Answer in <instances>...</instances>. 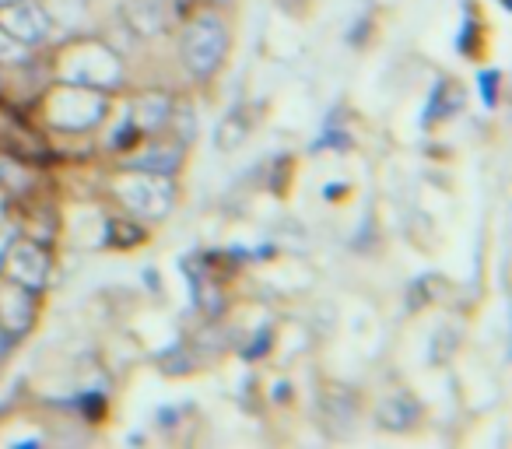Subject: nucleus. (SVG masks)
Returning a JSON list of instances; mask_svg holds the SVG:
<instances>
[{
  "label": "nucleus",
  "mask_w": 512,
  "mask_h": 449,
  "mask_svg": "<svg viewBox=\"0 0 512 449\" xmlns=\"http://www.w3.org/2000/svg\"><path fill=\"white\" fill-rule=\"evenodd\" d=\"M179 53L183 64L193 78H211L228 57V25L214 11H197L190 22L183 25L179 36Z\"/></svg>",
  "instance_id": "1"
},
{
  "label": "nucleus",
  "mask_w": 512,
  "mask_h": 449,
  "mask_svg": "<svg viewBox=\"0 0 512 449\" xmlns=\"http://www.w3.org/2000/svg\"><path fill=\"white\" fill-rule=\"evenodd\" d=\"M22 60H29V46L0 29V64H22Z\"/></svg>",
  "instance_id": "12"
},
{
  "label": "nucleus",
  "mask_w": 512,
  "mask_h": 449,
  "mask_svg": "<svg viewBox=\"0 0 512 449\" xmlns=\"http://www.w3.org/2000/svg\"><path fill=\"white\" fill-rule=\"evenodd\" d=\"M0 267H4L8 281L29 288V292H43L50 281V253L32 239H11Z\"/></svg>",
  "instance_id": "5"
},
{
  "label": "nucleus",
  "mask_w": 512,
  "mask_h": 449,
  "mask_svg": "<svg viewBox=\"0 0 512 449\" xmlns=\"http://www.w3.org/2000/svg\"><path fill=\"white\" fill-rule=\"evenodd\" d=\"M60 81H71V85H85V88H99V92H109V88L120 85L123 67L120 57H116L109 46L102 43H74L60 53L57 64Z\"/></svg>",
  "instance_id": "3"
},
{
  "label": "nucleus",
  "mask_w": 512,
  "mask_h": 449,
  "mask_svg": "<svg viewBox=\"0 0 512 449\" xmlns=\"http://www.w3.org/2000/svg\"><path fill=\"white\" fill-rule=\"evenodd\" d=\"M8 337H11V334H8V330H4V327H0V351H4V348H8Z\"/></svg>",
  "instance_id": "14"
},
{
  "label": "nucleus",
  "mask_w": 512,
  "mask_h": 449,
  "mask_svg": "<svg viewBox=\"0 0 512 449\" xmlns=\"http://www.w3.org/2000/svg\"><path fill=\"white\" fill-rule=\"evenodd\" d=\"M36 320V292L15 285V281H4L0 285V327L8 334H25Z\"/></svg>",
  "instance_id": "7"
},
{
  "label": "nucleus",
  "mask_w": 512,
  "mask_h": 449,
  "mask_svg": "<svg viewBox=\"0 0 512 449\" xmlns=\"http://www.w3.org/2000/svg\"><path fill=\"white\" fill-rule=\"evenodd\" d=\"M246 120H242V113H228L225 120H221V127H218V134H214V141H218V148L221 151H232V148H239L242 141H246Z\"/></svg>",
  "instance_id": "11"
},
{
  "label": "nucleus",
  "mask_w": 512,
  "mask_h": 449,
  "mask_svg": "<svg viewBox=\"0 0 512 449\" xmlns=\"http://www.w3.org/2000/svg\"><path fill=\"white\" fill-rule=\"evenodd\" d=\"M172 116V99L162 92H148L141 99L130 102V113H127V137H144V134H155L169 123Z\"/></svg>",
  "instance_id": "8"
},
{
  "label": "nucleus",
  "mask_w": 512,
  "mask_h": 449,
  "mask_svg": "<svg viewBox=\"0 0 512 449\" xmlns=\"http://www.w3.org/2000/svg\"><path fill=\"white\" fill-rule=\"evenodd\" d=\"M113 190L127 211H134L137 218H148V221L165 218V214L172 211V200H176L172 176H162V172L127 169L113 183Z\"/></svg>",
  "instance_id": "4"
},
{
  "label": "nucleus",
  "mask_w": 512,
  "mask_h": 449,
  "mask_svg": "<svg viewBox=\"0 0 512 449\" xmlns=\"http://www.w3.org/2000/svg\"><path fill=\"white\" fill-rule=\"evenodd\" d=\"M0 29L8 32L11 39H18V43L36 46L50 39L53 18L36 0H11V4H0Z\"/></svg>",
  "instance_id": "6"
},
{
  "label": "nucleus",
  "mask_w": 512,
  "mask_h": 449,
  "mask_svg": "<svg viewBox=\"0 0 512 449\" xmlns=\"http://www.w3.org/2000/svg\"><path fill=\"white\" fill-rule=\"evenodd\" d=\"M0 4H11V0H0Z\"/></svg>",
  "instance_id": "15"
},
{
  "label": "nucleus",
  "mask_w": 512,
  "mask_h": 449,
  "mask_svg": "<svg viewBox=\"0 0 512 449\" xmlns=\"http://www.w3.org/2000/svg\"><path fill=\"white\" fill-rule=\"evenodd\" d=\"M418 418H421V404L414 400V393L397 390L379 400V425L390 428V432H404V428H411Z\"/></svg>",
  "instance_id": "10"
},
{
  "label": "nucleus",
  "mask_w": 512,
  "mask_h": 449,
  "mask_svg": "<svg viewBox=\"0 0 512 449\" xmlns=\"http://www.w3.org/2000/svg\"><path fill=\"white\" fill-rule=\"evenodd\" d=\"M183 162V144L176 141H148L134 151V155L123 158V169H141V172H162L172 176Z\"/></svg>",
  "instance_id": "9"
},
{
  "label": "nucleus",
  "mask_w": 512,
  "mask_h": 449,
  "mask_svg": "<svg viewBox=\"0 0 512 449\" xmlns=\"http://www.w3.org/2000/svg\"><path fill=\"white\" fill-rule=\"evenodd\" d=\"M43 113L53 127L60 130H92L106 120L109 99L99 88L71 85V81H60L50 88V95L43 99Z\"/></svg>",
  "instance_id": "2"
},
{
  "label": "nucleus",
  "mask_w": 512,
  "mask_h": 449,
  "mask_svg": "<svg viewBox=\"0 0 512 449\" xmlns=\"http://www.w3.org/2000/svg\"><path fill=\"white\" fill-rule=\"evenodd\" d=\"M495 78H498V74H481V95H484V99H495Z\"/></svg>",
  "instance_id": "13"
}]
</instances>
